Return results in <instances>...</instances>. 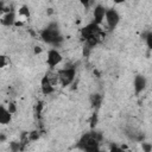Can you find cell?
<instances>
[{
    "mask_svg": "<svg viewBox=\"0 0 152 152\" xmlns=\"http://www.w3.org/2000/svg\"><path fill=\"white\" fill-rule=\"evenodd\" d=\"M99 141L100 137L96 133H86L80 140V146L84 151H96L99 150Z\"/></svg>",
    "mask_w": 152,
    "mask_h": 152,
    "instance_id": "obj_1",
    "label": "cell"
},
{
    "mask_svg": "<svg viewBox=\"0 0 152 152\" xmlns=\"http://www.w3.org/2000/svg\"><path fill=\"white\" fill-rule=\"evenodd\" d=\"M40 37L44 42L49 43V44H57L61 40V36H59V30L58 26L55 24L49 25L46 28H44L40 33Z\"/></svg>",
    "mask_w": 152,
    "mask_h": 152,
    "instance_id": "obj_2",
    "label": "cell"
},
{
    "mask_svg": "<svg viewBox=\"0 0 152 152\" xmlns=\"http://www.w3.org/2000/svg\"><path fill=\"white\" fill-rule=\"evenodd\" d=\"M101 34H102V31H101L99 24H96V23H90L81 30V36L84 40L91 36H101Z\"/></svg>",
    "mask_w": 152,
    "mask_h": 152,
    "instance_id": "obj_3",
    "label": "cell"
},
{
    "mask_svg": "<svg viewBox=\"0 0 152 152\" xmlns=\"http://www.w3.org/2000/svg\"><path fill=\"white\" fill-rule=\"evenodd\" d=\"M75 74H76V70L74 68H64V69L59 70L58 76H59L61 84L62 86H69L74 81Z\"/></svg>",
    "mask_w": 152,
    "mask_h": 152,
    "instance_id": "obj_4",
    "label": "cell"
},
{
    "mask_svg": "<svg viewBox=\"0 0 152 152\" xmlns=\"http://www.w3.org/2000/svg\"><path fill=\"white\" fill-rule=\"evenodd\" d=\"M104 18H106V23H107L109 28H114L120 21V17H119L118 12L113 8L106 11V17Z\"/></svg>",
    "mask_w": 152,
    "mask_h": 152,
    "instance_id": "obj_5",
    "label": "cell"
},
{
    "mask_svg": "<svg viewBox=\"0 0 152 152\" xmlns=\"http://www.w3.org/2000/svg\"><path fill=\"white\" fill-rule=\"evenodd\" d=\"M61 61H62V56H61V53L57 51V50H50L49 52H48V58H46V63L49 64V66L52 69V68H55L57 64H59L61 63Z\"/></svg>",
    "mask_w": 152,
    "mask_h": 152,
    "instance_id": "obj_6",
    "label": "cell"
},
{
    "mask_svg": "<svg viewBox=\"0 0 152 152\" xmlns=\"http://www.w3.org/2000/svg\"><path fill=\"white\" fill-rule=\"evenodd\" d=\"M106 11H107V10H106L103 6H101V5L95 6V8H94V11H93L94 23H96V24L100 25V24L103 21L104 17H106Z\"/></svg>",
    "mask_w": 152,
    "mask_h": 152,
    "instance_id": "obj_7",
    "label": "cell"
},
{
    "mask_svg": "<svg viewBox=\"0 0 152 152\" xmlns=\"http://www.w3.org/2000/svg\"><path fill=\"white\" fill-rule=\"evenodd\" d=\"M40 89H42V93H43L44 95H49V94H51V93L53 91V89H55L52 82L48 78L46 75L42 78V82H40Z\"/></svg>",
    "mask_w": 152,
    "mask_h": 152,
    "instance_id": "obj_8",
    "label": "cell"
},
{
    "mask_svg": "<svg viewBox=\"0 0 152 152\" xmlns=\"http://www.w3.org/2000/svg\"><path fill=\"white\" fill-rule=\"evenodd\" d=\"M133 84H134V90H135V93L139 94L140 91H142V90L145 89V87H146V80H145L144 76L138 75V76H135Z\"/></svg>",
    "mask_w": 152,
    "mask_h": 152,
    "instance_id": "obj_9",
    "label": "cell"
},
{
    "mask_svg": "<svg viewBox=\"0 0 152 152\" xmlns=\"http://www.w3.org/2000/svg\"><path fill=\"white\" fill-rule=\"evenodd\" d=\"M11 112L8 109H6L5 107H1L0 109V122L2 125H7L11 121Z\"/></svg>",
    "mask_w": 152,
    "mask_h": 152,
    "instance_id": "obj_10",
    "label": "cell"
},
{
    "mask_svg": "<svg viewBox=\"0 0 152 152\" xmlns=\"http://www.w3.org/2000/svg\"><path fill=\"white\" fill-rule=\"evenodd\" d=\"M14 21H15V15H14V13H13V12H7V13L2 17V20H1L2 25H5V26L13 25V24H14Z\"/></svg>",
    "mask_w": 152,
    "mask_h": 152,
    "instance_id": "obj_11",
    "label": "cell"
},
{
    "mask_svg": "<svg viewBox=\"0 0 152 152\" xmlns=\"http://www.w3.org/2000/svg\"><path fill=\"white\" fill-rule=\"evenodd\" d=\"M90 101H91V104L94 107H99L100 103H101V96L99 94H93L91 97H90Z\"/></svg>",
    "mask_w": 152,
    "mask_h": 152,
    "instance_id": "obj_12",
    "label": "cell"
},
{
    "mask_svg": "<svg viewBox=\"0 0 152 152\" xmlns=\"http://www.w3.org/2000/svg\"><path fill=\"white\" fill-rule=\"evenodd\" d=\"M145 40H146V45L148 46V49L152 50V32H148L145 36Z\"/></svg>",
    "mask_w": 152,
    "mask_h": 152,
    "instance_id": "obj_13",
    "label": "cell"
},
{
    "mask_svg": "<svg viewBox=\"0 0 152 152\" xmlns=\"http://www.w3.org/2000/svg\"><path fill=\"white\" fill-rule=\"evenodd\" d=\"M19 15H25L26 18H28V15H30V13H28V10L24 6V7H21L20 10H19Z\"/></svg>",
    "mask_w": 152,
    "mask_h": 152,
    "instance_id": "obj_14",
    "label": "cell"
},
{
    "mask_svg": "<svg viewBox=\"0 0 152 152\" xmlns=\"http://www.w3.org/2000/svg\"><path fill=\"white\" fill-rule=\"evenodd\" d=\"M7 63L10 64V61H7V57L6 56H1V68H5Z\"/></svg>",
    "mask_w": 152,
    "mask_h": 152,
    "instance_id": "obj_15",
    "label": "cell"
},
{
    "mask_svg": "<svg viewBox=\"0 0 152 152\" xmlns=\"http://www.w3.org/2000/svg\"><path fill=\"white\" fill-rule=\"evenodd\" d=\"M7 109H8V110H10V112H11V113L13 114V113L15 112V104H14V103H10V104H8V108H7Z\"/></svg>",
    "mask_w": 152,
    "mask_h": 152,
    "instance_id": "obj_16",
    "label": "cell"
},
{
    "mask_svg": "<svg viewBox=\"0 0 152 152\" xmlns=\"http://www.w3.org/2000/svg\"><path fill=\"white\" fill-rule=\"evenodd\" d=\"M38 132H32L31 134H30V139H32V140H36V139H38Z\"/></svg>",
    "mask_w": 152,
    "mask_h": 152,
    "instance_id": "obj_17",
    "label": "cell"
},
{
    "mask_svg": "<svg viewBox=\"0 0 152 152\" xmlns=\"http://www.w3.org/2000/svg\"><path fill=\"white\" fill-rule=\"evenodd\" d=\"M80 2H81L84 7H88V6H89V4H90V0H80Z\"/></svg>",
    "mask_w": 152,
    "mask_h": 152,
    "instance_id": "obj_18",
    "label": "cell"
},
{
    "mask_svg": "<svg viewBox=\"0 0 152 152\" xmlns=\"http://www.w3.org/2000/svg\"><path fill=\"white\" fill-rule=\"evenodd\" d=\"M94 125H96V114H94L91 119V127H94Z\"/></svg>",
    "mask_w": 152,
    "mask_h": 152,
    "instance_id": "obj_19",
    "label": "cell"
},
{
    "mask_svg": "<svg viewBox=\"0 0 152 152\" xmlns=\"http://www.w3.org/2000/svg\"><path fill=\"white\" fill-rule=\"evenodd\" d=\"M113 1H114L115 4H121V2H124L125 0H113Z\"/></svg>",
    "mask_w": 152,
    "mask_h": 152,
    "instance_id": "obj_20",
    "label": "cell"
}]
</instances>
